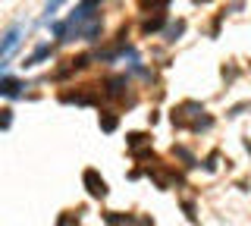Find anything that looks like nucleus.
<instances>
[{
	"mask_svg": "<svg viewBox=\"0 0 251 226\" xmlns=\"http://www.w3.org/2000/svg\"><path fill=\"white\" fill-rule=\"evenodd\" d=\"M85 185H88V192L94 195V198H104V195H107V182H104V179H98L94 170H85Z\"/></svg>",
	"mask_w": 251,
	"mask_h": 226,
	"instance_id": "1",
	"label": "nucleus"
},
{
	"mask_svg": "<svg viewBox=\"0 0 251 226\" xmlns=\"http://www.w3.org/2000/svg\"><path fill=\"white\" fill-rule=\"evenodd\" d=\"M19 35H22V32H19V25H13L10 32L0 38V57H6V53H10V50L16 48V44H19Z\"/></svg>",
	"mask_w": 251,
	"mask_h": 226,
	"instance_id": "2",
	"label": "nucleus"
},
{
	"mask_svg": "<svg viewBox=\"0 0 251 226\" xmlns=\"http://www.w3.org/2000/svg\"><path fill=\"white\" fill-rule=\"evenodd\" d=\"M44 57H50V44H44V48H38V50L31 53V57H28V60H25L22 66H25V69H28V66H38V63H41Z\"/></svg>",
	"mask_w": 251,
	"mask_h": 226,
	"instance_id": "3",
	"label": "nucleus"
},
{
	"mask_svg": "<svg viewBox=\"0 0 251 226\" xmlns=\"http://www.w3.org/2000/svg\"><path fill=\"white\" fill-rule=\"evenodd\" d=\"M19 88H22V82H16V79H3L0 82V95H19Z\"/></svg>",
	"mask_w": 251,
	"mask_h": 226,
	"instance_id": "4",
	"label": "nucleus"
},
{
	"mask_svg": "<svg viewBox=\"0 0 251 226\" xmlns=\"http://www.w3.org/2000/svg\"><path fill=\"white\" fill-rule=\"evenodd\" d=\"M63 3H66V0H47V3H44V13H47V19H50V16H53V13L60 10Z\"/></svg>",
	"mask_w": 251,
	"mask_h": 226,
	"instance_id": "5",
	"label": "nucleus"
},
{
	"mask_svg": "<svg viewBox=\"0 0 251 226\" xmlns=\"http://www.w3.org/2000/svg\"><path fill=\"white\" fill-rule=\"evenodd\" d=\"M123 88H126V79H123V75L110 82V95H123Z\"/></svg>",
	"mask_w": 251,
	"mask_h": 226,
	"instance_id": "6",
	"label": "nucleus"
},
{
	"mask_svg": "<svg viewBox=\"0 0 251 226\" xmlns=\"http://www.w3.org/2000/svg\"><path fill=\"white\" fill-rule=\"evenodd\" d=\"M10 120H13L10 110H3V116H0V129H6V126H10Z\"/></svg>",
	"mask_w": 251,
	"mask_h": 226,
	"instance_id": "7",
	"label": "nucleus"
},
{
	"mask_svg": "<svg viewBox=\"0 0 251 226\" xmlns=\"http://www.w3.org/2000/svg\"><path fill=\"white\" fill-rule=\"evenodd\" d=\"M113 126H116V120H113V116H104V129L110 132V129H113Z\"/></svg>",
	"mask_w": 251,
	"mask_h": 226,
	"instance_id": "8",
	"label": "nucleus"
}]
</instances>
